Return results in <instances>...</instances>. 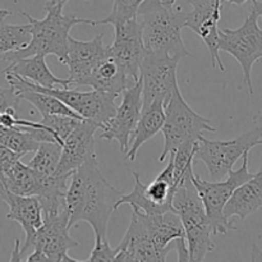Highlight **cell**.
I'll list each match as a JSON object with an SVG mask.
<instances>
[{"mask_svg": "<svg viewBox=\"0 0 262 262\" xmlns=\"http://www.w3.org/2000/svg\"><path fill=\"white\" fill-rule=\"evenodd\" d=\"M176 3L177 0H143L138 9V14H143V13L151 12V10L171 9L176 7Z\"/></svg>", "mask_w": 262, "mask_h": 262, "instance_id": "d6a6232c", "label": "cell"}, {"mask_svg": "<svg viewBox=\"0 0 262 262\" xmlns=\"http://www.w3.org/2000/svg\"><path fill=\"white\" fill-rule=\"evenodd\" d=\"M224 2L230 3V4H235V5H243L245 3H247L248 0H223V3Z\"/></svg>", "mask_w": 262, "mask_h": 262, "instance_id": "f35d334b", "label": "cell"}, {"mask_svg": "<svg viewBox=\"0 0 262 262\" xmlns=\"http://www.w3.org/2000/svg\"><path fill=\"white\" fill-rule=\"evenodd\" d=\"M262 207V166L252 178L241 184L224 207V216L232 222L233 217L245 220Z\"/></svg>", "mask_w": 262, "mask_h": 262, "instance_id": "ffe728a7", "label": "cell"}, {"mask_svg": "<svg viewBox=\"0 0 262 262\" xmlns=\"http://www.w3.org/2000/svg\"><path fill=\"white\" fill-rule=\"evenodd\" d=\"M61 146L56 142H40L28 166L45 176H54L60 161Z\"/></svg>", "mask_w": 262, "mask_h": 262, "instance_id": "4316f807", "label": "cell"}, {"mask_svg": "<svg viewBox=\"0 0 262 262\" xmlns=\"http://www.w3.org/2000/svg\"><path fill=\"white\" fill-rule=\"evenodd\" d=\"M81 120L82 119L68 117V115H46V117H42L41 123L53 129L59 140L64 142V138L77 127Z\"/></svg>", "mask_w": 262, "mask_h": 262, "instance_id": "f546056e", "label": "cell"}, {"mask_svg": "<svg viewBox=\"0 0 262 262\" xmlns=\"http://www.w3.org/2000/svg\"><path fill=\"white\" fill-rule=\"evenodd\" d=\"M142 23L143 45L147 53L160 54L182 60L191 56L182 38L186 13L179 7L138 14Z\"/></svg>", "mask_w": 262, "mask_h": 262, "instance_id": "8992f818", "label": "cell"}, {"mask_svg": "<svg viewBox=\"0 0 262 262\" xmlns=\"http://www.w3.org/2000/svg\"><path fill=\"white\" fill-rule=\"evenodd\" d=\"M219 50L230 54L239 63L243 84L252 96V68L262 59V27L258 25V14L252 8L238 28H219Z\"/></svg>", "mask_w": 262, "mask_h": 262, "instance_id": "9c48e42d", "label": "cell"}, {"mask_svg": "<svg viewBox=\"0 0 262 262\" xmlns=\"http://www.w3.org/2000/svg\"><path fill=\"white\" fill-rule=\"evenodd\" d=\"M114 27V41L107 46V54L119 66L132 83L140 78V68L146 54L143 45L142 23L133 18Z\"/></svg>", "mask_w": 262, "mask_h": 262, "instance_id": "4fadbf2b", "label": "cell"}, {"mask_svg": "<svg viewBox=\"0 0 262 262\" xmlns=\"http://www.w3.org/2000/svg\"><path fill=\"white\" fill-rule=\"evenodd\" d=\"M261 141L262 127H255L228 141H211L202 136L197 143L194 159H199L206 165L212 181H220L233 170L235 163L242 159L243 154L248 152L256 146H261Z\"/></svg>", "mask_w": 262, "mask_h": 262, "instance_id": "30bf717a", "label": "cell"}, {"mask_svg": "<svg viewBox=\"0 0 262 262\" xmlns=\"http://www.w3.org/2000/svg\"><path fill=\"white\" fill-rule=\"evenodd\" d=\"M178 238L186 237L176 211L147 215L132 209L127 233L115 248V261L164 262L169 246Z\"/></svg>", "mask_w": 262, "mask_h": 262, "instance_id": "7a4b0ae2", "label": "cell"}, {"mask_svg": "<svg viewBox=\"0 0 262 262\" xmlns=\"http://www.w3.org/2000/svg\"><path fill=\"white\" fill-rule=\"evenodd\" d=\"M179 59L171 56L152 54L146 51L140 68V79L142 83V109L154 101H163L164 105L178 89L177 67Z\"/></svg>", "mask_w": 262, "mask_h": 262, "instance_id": "7c38bea8", "label": "cell"}, {"mask_svg": "<svg viewBox=\"0 0 262 262\" xmlns=\"http://www.w3.org/2000/svg\"><path fill=\"white\" fill-rule=\"evenodd\" d=\"M123 192L107 182L97 164L96 156L71 174L66 205L69 212V229L78 223H89L95 237H106L107 224Z\"/></svg>", "mask_w": 262, "mask_h": 262, "instance_id": "6da1fadb", "label": "cell"}, {"mask_svg": "<svg viewBox=\"0 0 262 262\" xmlns=\"http://www.w3.org/2000/svg\"><path fill=\"white\" fill-rule=\"evenodd\" d=\"M164 119H165V112H164L163 101H154L148 106L143 107L140 119L133 130L129 148L125 154L128 160H136L138 150L154 136L160 132L164 124Z\"/></svg>", "mask_w": 262, "mask_h": 262, "instance_id": "7402d4cb", "label": "cell"}, {"mask_svg": "<svg viewBox=\"0 0 262 262\" xmlns=\"http://www.w3.org/2000/svg\"><path fill=\"white\" fill-rule=\"evenodd\" d=\"M252 8L256 13L258 14V18H261L262 20V2H258V0H252Z\"/></svg>", "mask_w": 262, "mask_h": 262, "instance_id": "d590c367", "label": "cell"}, {"mask_svg": "<svg viewBox=\"0 0 262 262\" xmlns=\"http://www.w3.org/2000/svg\"><path fill=\"white\" fill-rule=\"evenodd\" d=\"M69 212L64 209L58 212L43 214V222L33 238V252L27 257L30 262H78L68 255L78 242L69 235Z\"/></svg>", "mask_w": 262, "mask_h": 262, "instance_id": "8fae6325", "label": "cell"}, {"mask_svg": "<svg viewBox=\"0 0 262 262\" xmlns=\"http://www.w3.org/2000/svg\"><path fill=\"white\" fill-rule=\"evenodd\" d=\"M20 158H22V156L13 152L12 150H9V148L5 147L4 145L0 143V176H2L3 173H5L15 161L20 160Z\"/></svg>", "mask_w": 262, "mask_h": 262, "instance_id": "836d02e7", "label": "cell"}, {"mask_svg": "<svg viewBox=\"0 0 262 262\" xmlns=\"http://www.w3.org/2000/svg\"><path fill=\"white\" fill-rule=\"evenodd\" d=\"M63 7L64 5L48 2L45 4L46 15L42 19H36L26 12L20 13L28 19L31 38L25 48L0 55L3 60L10 63L20 58L43 54L46 56L55 55L58 60L64 64L72 27L77 25L92 26L94 20L78 18L76 15H66L63 13Z\"/></svg>", "mask_w": 262, "mask_h": 262, "instance_id": "3957f363", "label": "cell"}, {"mask_svg": "<svg viewBox=\"0 0 262 262\" xmlns=\"http://www.w3.org/2000/svg\"><path fill=\"white\" fill-rule=\"evenodd\" d=\"M22 101L19 94L13 86L2 87L0 86V113H10L17 114V109L19 102Z\"/></svg>", "mask_w": 262, "mask_h": 262, "instance_id": "1f68e13d", "label": "cell"}, {"mask_svg": "<svg viewBox=\"0 0 262 262\" xmlns=\"http://www.w3.org/2000/svg\"><path fill=\"white\" fill-rule=\"evenodd\" d=\"M165 119L161 132L164 136V150L158 160L163 163L170 154L182 145L197 143L204 132H216L209 119L197 114L184 100L181 90L176 89L164 105Z\"/></svg>", "mask_w": 262, "mask_h": 262, "instance_id": "5b68a950", "label": "cell"}, {"mask_svg": "<svg viewBox=\"0 0 262 262\" xmlns=\"http://www.w3.org/2000/svg\"><path fill=\"white\" fill-rule=\"evenodd\" d=\"M4 73L17 74L32 83L46 87V89L72 86L68 77L59 78L50 71L46 63V55L43 54H36V55L10 61V66L4 69Z\"/></svg>", "mask_w": 262, "mask_h": 262, "instance_id": "44dd1931", "label": "cell"}, {"mask_svg": "<svg viewBox=\"0 0 262 262\" xmlns=\"http://www.w3.org/2000/svg\"><path fill=\"white\" fill-rule=\"evenodd\" d=\"M132 174L135 177V187L129 193H123L118 200L117 209L120 205H130L132 209L147 215L174 211L173 197L176 187L171 182L156 177L148 186H145L136 171Z\"/></svg>", "mask_w": 262, "mask_h": 262, "instance_id": "2e32d148", "label": "cell"}, {"mask_svg": "<svg viewBox=\"0 0 262 262\" xmlns=\"http://www.w3.org/2000/svg\"><path fill=\"white\" fill-rule=\"evenodd\" d=\"M142 3L143 0H114L110 14L104 19L94 20L92 26L94 27L99 25L117 26L133 19V18H137L138 9Z\"/></svg>", "mask_w": 262, "mask_h": 262, "instance_id": "f1b7e54d", "label": "cell"}, {"mask_svg": "<svg viewBox=\"0 0 262 262\" xmlns=\"http://www.w3.org/2000/svg\"><path fill=\"white\" fill-rule=\"evenodd\" d=\"M19 94L20 100L28 101L42 117L46 115H68V117L78 118V119H83L79 114H77L74 110L67 106L64 102L58 100L56 97L51 96V95L45 94V92L36 91V90L31 89H15Z\"/></svg>", "mask_w": 262, "mask_h": 262, "instance_id": "d4e9b609", "label": "cell"}, {"mask_svg": "<svg viewBox=\"0 0 262 262\" xmlns=\"http://www.w3.org/2000/svg\"><path fill=\"white\" fill-rule=\"evenodd\" d=\"M176 242V250L177 253H178V257L177 260L178 261H191L188 253V248H187V242L186 238H178V239L174 241Z\"/></svg>", "mask_w": 262, "mask_h": 262, "instance_id": "e575fe53", "label": "cell"}, {"mask_svg": "<svg viewBox=\"0 0 262 262\" xmlns=\"http://www.w3.org/2000/svg\"><path fill=\"white\" fill-rule=\"evenodd\" d=\"M31 38L30 25H8L0 22V55L25 48Z\"/></svg>", "mask_w": 262, "mask_h": 262, "instance_id": "83f0119b", "label": "cell"}, {"mask_svg": "<svg viewBox=\"0 0 262 262\" xmlns=\"http://www.w3.org/2000/svg\"><path fill=\"white\" fill-rule=\"evenodd\" d=\"M191 5V12L186 13L184 27L191 28L204 40L210 56L212 68L224 72L225 67L220 59L219 50V20L222 17L223 0H186Z\"/></svg>", "mask_w": 262, "mask_h": 262, "instance_id": "9a60e30c", "label": "cell"}, {"mask_svg": "<svg viewBox=\"0 0 262 262\" xmlns=\"http://www.w3.org/2000/svg\"><path fill=\"white\" fill-rule=\"evenodd\" d=\"M122 102L117 106L114 115L102 125L100 137L104 140L117 141L120 151L127 154L130 145L133 130L140 119L142 112V83L141 79L136 81L132 86L127 87L122 92Z\"/></svg>", "mask_w": 262, "mask_h": 262, "instance_id": "5bb4252c", "label": "cell"}, {"mask_svg": "<svg viewBox=\"0 0 262 262\" xmlns=\"http://www.w3.org/2000/svg\"><path fill=\"white\" fill-rule=\"evenodd\" d=\"M22 258H20V255H19V241H15V248L14 251H13V255L12 257H10V261H20Z\"/></svg>", "mask_w": 262, "mask_h": 262, "instance_id": "8d00e7d4", "label": "cell"}, {"mask_svg": "<svg viewBox=\"0 0 262 262\" xmlns=\"http://www.w3.org/2000/svg\"><path fill=\"white\" fill-rule=\"evenodd\" d=\"M33 127H0V143L23 158L26 154L35 152L38 142L33 135ZM36 128V127H35Z\"/></svg>", "mask_w": 262, "mask_h": 262, "instance_id": "484cf974", "label": "cell"}, {"mask_svg": "<svg viewBox=\"0 0 262 262\" xmlns=\"http://www.w3.org/2000/svg\"><path fill=\"white\" fill-rule=\"evenodd\" d=\"M107 56V46L104 43L102 33H99L90 41H79L69 36L64 64L69 69L68 79L71 84L83 86L87 77Z\"/></svg>", "mask_w": 262, "mask_h": 262, "instance_id": "e0dca14e", "label": "cell"}, {"mask_svg": "<svg viewBox=\"0 0 262 262\" xmlns=\"http://www.w3.org/2000/svg\"><path fill=\"white\" fill-rule=\"evenodd\" d=\"M99 125L89 119H82L77 127L64 138L60 161L55 174H72L95 155V132Z\"/></svg>", "mask_w": 262, "mask_h": 262, "instance_id": "ac0fdd59", "label": "cell"}, {"mask_svg": "<svg viewBox=\"0 0 262 262\" xmlns=\"http://www.w3.org/2000/svg\"><path fill=\"white\" fill-rule=\"evenodd\" d=\"M132 84L130 79L125 76L119 66L107 56L87 77L83 86H90L92 87V90L110 92V94L119 96L127 87L132 86Z\"/></svg>", "mask_w": 262, "mask_h": 262, "instance_id": "603a6c76", "label": "cell"}, {"mask_svg": "<svg viewBox=\"0 0 262 262\" xmlns=\"http://www.w3.org/2000/svg\"><path fill=\"white\" fill-rule=\"evenodd\" d=\"M248 159H250V151L243 154L241 168L238 170H230L224 181L220 179V181L207 182L201 177L193 174L192 181L201 197L207 217L212 225L214 235L227 234L229 230H237V227L224 216V207L232 197L233 192L241 184L252 178L253 174L248 170Z\"/></svg>", "mask_w": 262, "mask_h": 262, "instance_id": "ba28073f", "label": "cell"}, {"mask_svg": "<svg viewBox=\"0 0 262 262\" xmlns=\"http://www.w3.org/2000/svg\"><path fill=\"white\" fill-rule=\"evenodd\" d=\"M87 261H115V248L110 246L107 237H95V246Z\"/></svg>", "mask_w": 262, "mask_h": 262, "instance_id": "4dcf8cb0", "label": "cell"}, {"mask_svg": "<svg viewBox=\"0 0 262 262\" xmlns=\"http://www.w3.org/2000/svg\"><path fill=\"white\" fill-rule=\"evenodd\" d=\"M261 145H262V141H261Z\"/></svg>", "mask_w": 262, "mask_h": 262, "instance_id": "60d3db41", "label": "cell"}, {"mask_svg": "<svg viewBox=\"0 0 262 262\" xmlns=\"http://www.w3.org/2000/svg\"><path fill=\"white\" fill-rule=\"evenodd\" d=\"M0 199L8 205L9 211L7 219L17 222L22 227L26 238L22 248L19 250L20 258L26 255L27 250L32 248L36 230L43 222L42 206L36 196H20L8 191L0 182Z\"/></svg>", "mask_w": 262, "mask_h": 262, "instance_id": "d6986e66", "label": "cell"}, {"mask_svg": "<svg viewBox=\"0 0 262 262\" xmlns=\"http://www.w3.org/2000/svg\"><path fill=\"white\" fill-rule=\"evenodd\" d=\"M49 2H51V3H55V4H60V5H64V4H66L67 2H68V0H49Z\"/></svg>", "mask_w": 262, "mask_h": 262, "instance_id": "ab89813d", "label": "cell"}, {"mask_svg": "<svg viewBox=\"0 0 262 262\" xmlns=\"http://www.w3.org/2000/svg\"><path fill=\"white\" fill-rule=\"evenodd\" d=\"M7 81L10 86L14 89H31L36 91L45 92L60 100L61 102L71 107L72 110L81 115L83 119L92 120L101 128L110 118L114 115L117 110L115 99L117 95L110 94V92L97 91H79L77 89H69V87H53V89H46L38 84L32 83L22 77L13 73H5Z\"/></svg>", "mask_w": 262, "mask_h": 262, "instance_id": "52a82bcc", "label": "cell"}, {"mask_svg": "<svg viewBox=\"0 0 262 262\" xmlns=\"http://www.w3.org/2000/svg\"><path fill=\"white\" fill-rule=\"evenodd\" d=\"M10 14H12V12H10V10L2 9V8H0V22H2V20H4L7 17H9Z\"/></svg>", "mask_w": 262, "mask_h": 262, "instance_id": "74e56055", "label": "cell"}, {"mask_svg": "<svg viewBox=\"0 0 262 262\" xmlns=\"http://www.w3.org/2000/svg\"><path fill=\"white\" fill-rule=\"evenodd\" d=\"M193 171L189 173L177 187L173 197V209L181 219L187 248L191 261H204L215 248L212 242V225L207 217L202 200L194 187Z\"/></svg>", "mask_w": 262, "mask_h": 262, "instance_id": "277c9868", "label": "cell"}, {"mask_svg": "<svg viewBox=\"0 0 262 262\" xmlns=\"http://www.w3.org/2000/svg\"><path fill=\"white\" fill-rule=\"evenodd\" d=\"M0 182L13 193L37 197L40 189V173L18 160L0 176Z\"/></svg>", "mask_w": 262, "mask_h": 262, "instance_id": "cb8c5ba5", "label": "cell"}]
</instances>
